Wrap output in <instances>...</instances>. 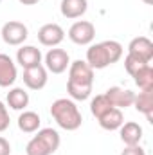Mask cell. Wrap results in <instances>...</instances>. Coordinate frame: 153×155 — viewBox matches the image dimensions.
I'll list each match as a JSON object with an SVG mask.
<instances>
[{
    "mask_svg": "<svg viewBox=\"0 0 153 155\" xmlns=\"http://www.w3.org/2000/svg\"><path fill=\"white\" fill-rule=\"evenodd\" d=\"M133 78L135 85L141 88V90H153V67L151 65H146L142 67Z\"/></svg>",
    "mask_w": 153,
    "mask_h": 155,
    "instance_id": "44dd1931",
    "label": "cell"
},
{
    "mask_svg": "<svg viewBox=\"0 0 153 155\" xmlns=\"http://www.w3.org/2000/svg\"><path fill=\"white\" fill-rule=\"evenodd\" d=\"M105 94L115 108H121V110L132 107L133 97H135V92H132L130 88H122V87H110Z\"/></svg>",
    "mask_w": 153,
    "mask_h": 155,
    "instance_id": "7c38bea8",
    "label": "cell"
},
{
    "mask_svg": "<svg viewBox=\"0 0 153 155\" xmlns=\"http://www.w3.org/2000/svg\"><path fill=\"white\" fill-rule=\"evenodd\" d=\"M99 126L103 128V130H108V132H114V130H119L121 126H122V123H124V114H122V110L121 108H112V110H108L105 116H101L99 119Z\"/></svg>",
    "mask_w": 153,
    "mask_h": 155,
    "instance_id": "e0dca14e",
    "label": "cell"
},
{
    "mask_svg": "<svg viewBox=\"0 0 153 155\" xmlns=\"http://www.w3.org/2000/svg\"><path fill=\"white\" fill-rule=\"evenodd\" d=\"M121 155H146V152H144L139 144H135V146H126V148L121 152Z\"/></svg>",
    "mask_w": 153,
    "mask_h": 155,
    "instance_id": "cb8c5ba5",
    "label": "cell"
},
{
    "mask_svg": "<svg viewBox=\"0 0 153 155\" xmlns=\"http://www.w3.org/2000/svg\"><path fill=\"white\" fill-rule=\"evenodd\" d=\"M114 108V105L110 103V99L106 97V94H99V96H96L92 101H90V112H92V116L96 117V119H99L101 116H105L108 110H112Z\"/></svg>",
    "mask_w": 153,
    "mask_h": 155,
    "instance_id": "ffe728a7",
    "label": "cell"
},
{
    "mask_svg": "<svg viewBox=\"0 0 153 155\" xmlns=\"http://www.w3.org/2000/svg\"><path fill=\"white\" fill-rule=\"evenodd\" d=\"M88 9V2L86 0H61L60 4V11L65 18L69 20H76L81 18Z\"/></svg>",
    "mask_w": 153,
    "mask_h": 155,
    "instance_id": "2e32d148",
    "label": "cell"
},
{
    "mask_svg": "<svg viewBox=\"0 0 153 155\" xmlns=\"http://www.w3.org/2000/svg\"><path fill=\"white\" fill-rule=\"evenodd\" d=\"M9 123H11V119H9L7 107L0 101V134H2V132H5V130L9 128Z\"/></svg>",
    "mask_w": 153,
    "mask_h": 155,
    "instance_id": "603a6c76",
    "label": "cell"
},
{
    "mask_svg": "<svg viewBox=\"0 0 153 155\" xmlns=\"http://www.w3.org/2000/svg\"><path fill=\"white\" fill-rule=\"evenodd\" d=\"M137 112L144 114L148 123H153V90H141L133 97V105Z\"/></svg>",
    "mask_w": 153,
    "mask_h": 155,
    "instance_id": "9a60e30c",
    "label": "cell"
},
{
    "mask_svg": "<svg viewBox=\"0 0 153 155\" xmlns=\"http://www.w3.org/2000/svg\"><path fill=\"white\" fill-rule=\"evenodd\" d=\"M22 5H34V4H38L40 0H18Z\"/></svg>",
    "mask_w": 153,
    "mask_h": 155,
    "instance_id": "484cf974",
    "label": "cell"
},
{
    "mask_svg": "<svg viewBox=\"0 0 153 155\" xmlns=\"http://www.w3.org/2000/svg\"><path fill=\"white\" fill-rule=\"evenodd\" d=\"M11 153V144L5 137L0 135V155H9Z\"/></svg>",
    "mask_w": 153,
    "mask_h": 155,
    "instance_id": "d4e9b609",
    "label": "cell"
},
{
    "mask_svg": "<svg viewBox=\"0 0 153 155\" xmlns=\"http://www.w3.org/2000/svg\"><path fill=\"white\" fill-rule=\"evenodd\" d=\"M65 40V31L58 24H45L38 31V41L45 47H58Z\"/></svg>",
    "mask_w": 153,
    "mask_h": 155,
    "instance_id": "9c48e42d",
    "label": "cell"
},
{
    "mask_svg": "<svg viewBox=\"0 0 153 155\" xmlns=\"http://www.w3.org/2000/svg\"><path fill=\"white\" fill-rule=\"evenodd\" d=\"M29 105V94L22 88V87H15L7 92V107L13 110H25Z\"/></svg>",
    "mask_w": 153,
    "mask_h": 155,
    "instance_id": "ac0fdd59",
    "label": "cell"
},
{
    "mask_svg": "<svg viewBox=\"0 0 153 155\" xmlns=\"http://www.w3.org/2000/svg\"><path fill=\"white\" fill-rule=\"evenodd\" d=\"M40 124H41V119L36 112L33 110H24L20 116H18V128L24 132V134H34L40 130Z\"/></svg>",
    "mask_w": 153,
    "mask_h": 155,
    "instance_id": "d6986e66",
    "label": "cell"
},
{
    "mask_svg": "<svg viewBox=\"0 0 153 155\" xmlns=\"http://www.w3.org/2000/svg\"><path fill=\"white\" fill-rule=\"evenodd\" d=\"M60 134L54 128H41L36 135L27 143L25 153L27 155H52L60 148Z\"/></svg>",
    "mask_w": 153,
    "mask_h": 155,
    "instance_id": "277c9868",
    "label": "cell"
},
{
    "mask_svg": "<svg viewBox=\"0 0 153 155\" xmlns=\"http://www.w3.org/2000/svg\"><path fill=\"white\" fill-rule=\"evenodd\" d=\"M69 38L76 45H90L96 38V25L88 20H77L69 29Z\"/></svg>",
    "mask_w": 153,
    "mask_h": 155,
    "instance_id": "8992f818",
    "label": "cell"
},
{
    "mask_svg": "<svg viewBox=\"0 0 153 155\" xmlns=\"http://www.w3.org/2000/svg\"><path fill=\"white\" fill-rule=\"evenodd\" d=\"M41 58L43 56L40 49H36L34 45H22L16 52V63L22 69H31V67L41 65Z\"/></svg>",
    "mask_w": 153,
    "mask_h": 155,
    "instance_id": "8fae6325",
    "label": "cell"
},
{
    "mask_svg": "<svg viewBox=\"0 0 153 155\" xmlns=\"http://www.w3.org/2000/svg\"><path fill=\"white\" fill-rule=\"evenodd\" d=\"M47 79H49V72L43 65L24 69V83L31 90H41L47 85Z\"/></svg>",
    "mask_w": 153,
    "mask_h": 155,
    "instance_id": "30bf717a",
    "label": "cell"
},
{
    "mask_svg": "<svg viewBox=\"0 0 153 155\" xmlns=\"http://www.w3.org/2000/svg\"><path fill=\"white\" fill-rule=\"evenodd\" d=\"M128 54L144 61V63H150L153 60V41L146 36H137L130 41L128 45Z\"/></svg>",
    "mask_w": 153,
    "mask_h": 155,
    "instance_id": "ba28073f",
    "label": "cell"
},
{
    "mask_svg": "<svg viewBox=\"0 0 153 155\" xmlns=\"http://www.w3.org/2000/svg\"><path fill=\"white\" fill-rule=\"evenodd\" d=\"M122 58V45L115 40H105L99 43H90L86 49V63L94 71L106 69Z\"/></svg>",
    "mask_w": 153,
    "mask_h": 155,
    "instance_id": "7a4b0ae2",
    "label": "cell"
},
{
    "mask_svg": "<svg viewBox=\"0 0 153 155\" xmlns=\"http://www.w3.org/2000/svg\"><path fill=\"white\" fill-rule=\"evenodd\" d=\"M18 78V72H16V63L13 61L11 56L0 52V87L2 88H7L11 87Z\"/></svg>",
    "mask_w": 153,
    "mask_h": 155,
    "instance_id": "4fadbf2b",
    "label": "cell"
},
{
    "mask_svg": "<svg viewBox=\"0 0 153 155\" xmlns=\"http://www.w3.org/2000/svg\"><path fill=\"white\" fill-rule=\"evenodd\" d=\"M146 65H150V63H144V61H141V60H137V58H133V56H126L124 58V69H126V72L130 74V76H135L142 67H146Z\"/></svg>",
    "mask_w": 153,
    "mask_h": 155,
    "instance_id": "7402d4cb",
    "label": "cell"
},
{
    "mask_svg": "<svg viewBox=\"0 0 153 155\" xmlns=\"http://www.w3.org/2000/svg\"><path fill=\"white\" fill-rule=\"evenodd\" d=\"M0 2H2V0H0Z\"/></svg>",
    "mask_w": 153,
    "mask_h": 155,
    "instance_id": "83f0119b",
    "label": "cell"
},
{
    "mask_svg": "<svg viewBox=\"0 0 153 155\" xmlns=\"http://www.w3.org/2000/svg\"><path fill=\"white\" fill-rule=\"evenodd\" d=\"M0 35H2L4 43L13 45V47H18V45H22L27 40L29 31H27V25L25 24H22L18 20H9V22H5L2 25Z\"/></svg>",
    "mask_w": 153,
    "mask_h": 155,
    "instance_id": "5b68a950",
    "label": "cell"
},
{
    "mask_svg": "<svg viewBox=\"0 0 153 155\" xmlns=\"http://www.w3.org/2000/svg\"><path fill=\"white\" fill-rule=\"evenodd\" d=\"M50 116L58 123L60 128L67 130V132H74L81 126L83 116L77 108V105L69 99V97H60L50 105Z\"/></svg>",
    "mask_w": 153,
    "mask_h": 155,
    "instance_id": "3957f363",
    "label": "cell"
},
{
    "mask_svg": "<svg viewBox=\"0 0 153 155\" xmlns=\"http://www.w3.org/2000/svg\"><path fill=\"white\" fill-rule=\"evenodd\" d=\"M142 2H144L146 5H151V4H153V0H142Z\"/></svg>",
    "mask_w": 153,
    "mask_h": 155,
    "instance_id": "4316f807",
    "label": "cell"
},
{
    "mask_svg": "<svg viewBox=\"0 0 153 155\" xmlns=\"http://www.w3.org/2000/svg\"><path fill=\"white\" fill-rule=\"evenodd\" d=\"M45 69L47 72L52 74H63L69 65H70V56L65 49H49V52L45 54Z\"/></svg>",
    "mask_w": 153,
    "mask_h": 155,
    "instance_id": "52a82bcc",
    "label": "cell"
},
{
    "mask_svg": "<svg viewBox=\"0 0 153 155\" xmlns=\"http://www.w3.org/2000/svg\"><path fill=\"white\" fill-rule=\"evenodd\" d=\"M119 135H121V141L124 143V146H135L142 139V126L135 121L122 123V126L119 128Z\"/></svg>",
    "mask_w": 153,
    "mask_h": 155,
    "instance_id": "5bb4252c",
    "label": "cell"
},
{
    "mask_svg": "<svg viewBox=\"0 0 153 155\" xmlns=\"http://www.w3.org/2000/svg\"><path fill=\"white\" fill-rule=\"evenodd\" d=\"M94 87V69L83 61L76 60L69 65V81H67V92L72 101H85L90 97Z\"/></svg>",
    "mask_w": 153,
    "mask_h": 155,
    "instance_id": "6da1fadb",
    "label": "cell"
}]
</instances>
